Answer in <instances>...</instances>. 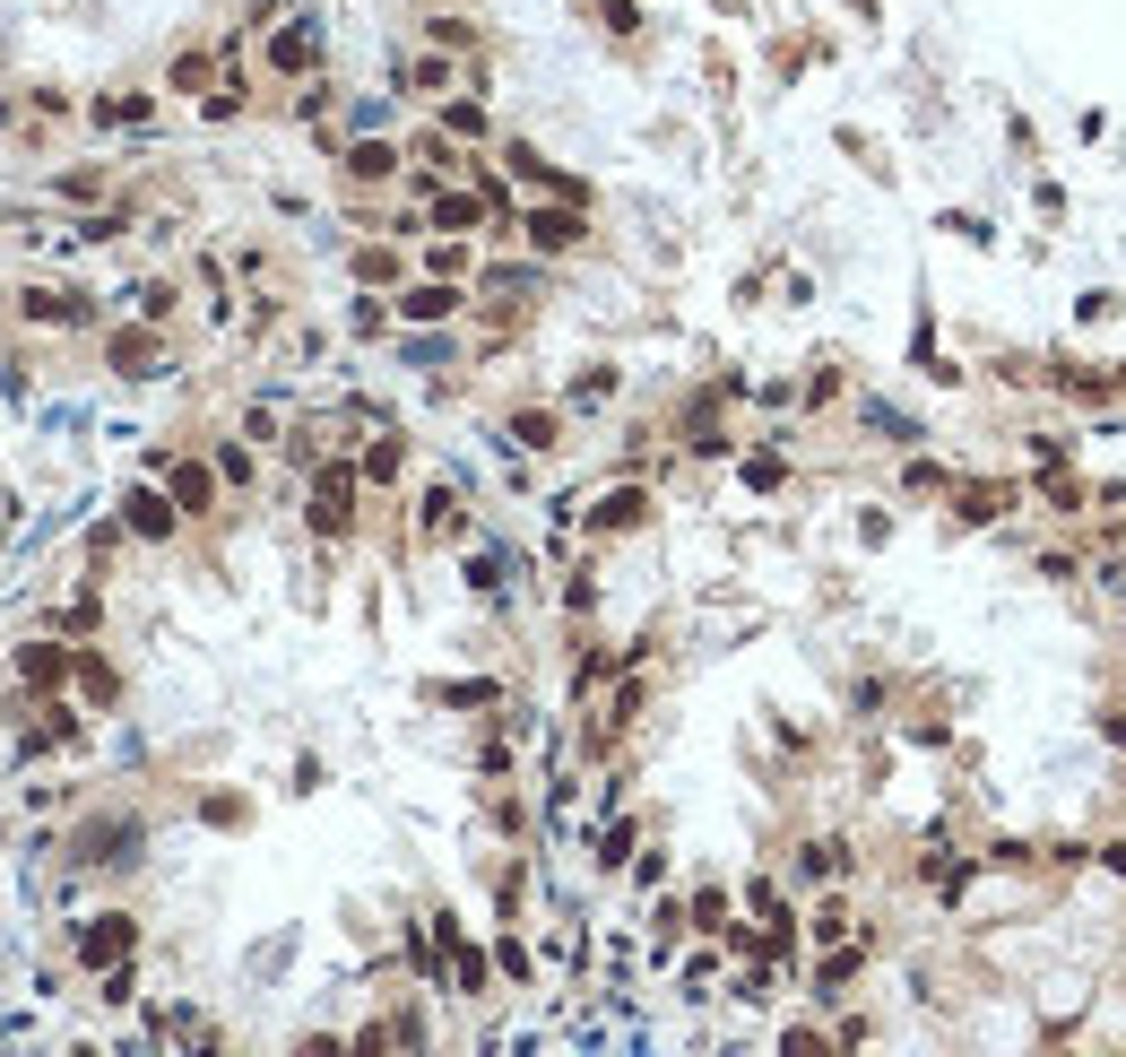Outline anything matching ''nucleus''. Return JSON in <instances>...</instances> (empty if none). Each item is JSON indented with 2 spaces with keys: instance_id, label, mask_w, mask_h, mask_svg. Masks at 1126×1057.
<instances>
[{
  "instance_id": "obj_1",
  "label": "nucleus",
  "mask_w": 1126,
  "mask_h": 1057,
  "mask_svg": "<svg viewBox=\"0 0 1126 1057\" xmlns=\"http://www.w3.org/2000/svg\"><path fill=\"white\" fill-rule=\"evenodd\" d=\"M313 44H321V26H313V17H295V26H278V44H269V61H278V70H313V61H321Z\"/></svg>"
},
{
  "instance_id": "obj_2",
  "label": "nucleus",
  "mask_w": 1126,
  "mask_h": 1057,
  "mask_svg": "<svg viewBox=\"0 0 1126 1057\" xmlns=\"http://www.w3.org/2000/svg\"><path fill=\"white\" fill-rule=\"evenodd\" d=\"M313 520H321V538H347V469H330L313 485Z\"/></svg>"
},
{
  "instance_id": "obj_3",
  "label": "nucleus",
  "mask_w": 1126,
  "mask_h": 1057,
  "mask_svg": "<svg viewBox=\"0 0 1126 1057\" xmlns=\"http://www.w3.org/2000/svg\"><path fill=\"white\" fill-rule=\"evenodd\" d=\"M121 520H130L139 538H174V503H165V494H130V503H121Z\"/></svg>"
},
{
  "instance_id": "obj_4",
  "label": "nucleus",
  "mask_w": 1126,
  "mask_h": 1057,
  "mask_svg": "<svg viewBox=\"0 0 1126 1057\" xmlns=\"http://www.w3.org/2000/svg\"><path fill=\"white\" fill-rule=\"evenodd\" d=\"M87 962H121V944H130V919H96V928H87Z\"/></svg>"
},
{
  "instance_id": "obj_5",
  "label": "nucleus",
  "mask_w": 1126,
  "mask_h": 1057,
  "mask_svg": "<svg viewBox=\"0 0 1126 1057\" xmlns=\"http://www.w3.org/2000/svg\"><path fill=\"white\" fill-rule=\"evenodd\" d=\"M17 677H26V685H52V677H61V650H52V642L17 650Z\"/></svg>"
},
{
  "instance_id": "obj_6",
  "label": "nucleus",
  "mask_w": 1126,
  "mask_h": 1057,
  "mask_svg": "<svg viewBox=\"0 0 1126 1057\" xmlns=\"http://www.w3.org/2000/svg\"><path fill=\"white\" fill-rule=\"evenodd\" d=\"M79 694H87V703H113V694H121V685H113V668H105V659H79Z\"/></svg>"
},
{
  "instance_id": "obj_7",
  "label": "nucleus",
  "mask_w": 1126,
  "mask_h": 1057,
  "mask_svg": "<svg viewBox=\"0 0 1126 1057\" xmlns=\"http://www.w3.org/2000/svg\"><path fill=\"white\" fill-rule=\"evenodd\" d=\"M174 494H183V503L200 512V503H209V477H200V469H174Z\"/></svg>"
}]
</instances>
